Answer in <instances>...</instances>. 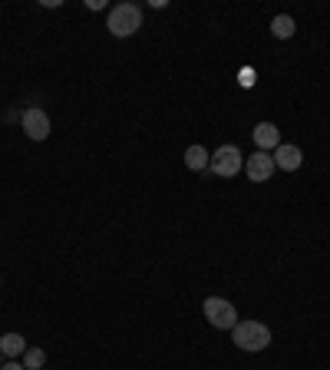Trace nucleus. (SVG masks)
I'll return each mask as SVG.
<instances>
[{
    "label": "nucleus",
    "mask_w": 330,
    "mask_h": 370,
    "mask_svg": "<svg viewBox=\"0 0 330 370\" xmlns=\"http://www.w3.org/2000/svg\"><path fill=\"white\" fill-rule=\"evenodd\" d=\"M231 341H235V347H241V351L257 354L271 344V328L261 324V321H238L231 328Z\"/></svg>",
    "instance_id": "nucleus-1"
},
{
    "label": "nucleus",
    "mask_w": 330,
    "mask_h": 370,
    "mask_svg": "<svg viewBox=\"0 0 330 370\" xmlns=\"http://www.w3.org/2000/svg\"><path fill=\"white\" fill-rule=\"evenodd\" d=\"M106 27H110L112 37H119V40L132 37V34H139V27H142V10H139L136 3H116L110 10Z\"/></svg>",
    "instance_id": "nucleus-2"
},
{
    "label": "nucleus",
    "mask_w": 330,
    "mask_h": 370,
    "mask_svg": "<svg viewBox=\"0 0 330 370\" xmlns=\"http://www.w3.org/2000/svg\"><path fill=\"white\" fill-rule=\"evenodd\" d=\"M202 311H205V317H208V324L218 328V331H231V328L238 324V308H235L228 297H205Z\"/></svg>",
    "instance_id": "nucleus-3"
},
{
    "label": "nucleus",
    "mask_w": 330,
    "mask_h": 370,
    "mask_svg": "<svg viewBox=\"0 0 330 370\" xmlns=\"http://www.w3.org/2000/svg\"><path fill=\"white\" fill-rule=\"evenodd\" d=\"M241 169H244V156L238 146H218V152L212 156V172L221 179H235Z\"/></svg>",
    "instance_id": "nucleus-4"
},
{
    "label": "nucleus",
    "mask_w": 330,
    "mask_h": 370,
    "mask_svg": "<svg viewBox=\"0 0 330 370\" xmlns=\"http://www.w3.org/2000/svg\"><path fill=\"white\" fill-rule=\"evenodd\" d=\"M20 126H23V132H27L34 143H43V139L50 136V116L40 110V106H30V110L20 112Z\"/></svg>",
    "instance_id": "nucleus-5"
},
{
    "label": "nucleus",
    "mask_w": 330,
    "mask_h": 370,
    "mask_svg": "<svg viewBox=\"0 0 330 370\" xmlns=\"http://www.w3.org/2000/svg\"><path fill=\"white\" fill-rule=\"evenodd\" d=\"M275 159H271V152H255V156H248L244 159V172H248V179L251 182H268L271 175H275Z\"/></svg>",
    "instance_id": "nucleus-6"
},
{
    "label": "nucleus",
    "mask_w": 330,
    "mask_h": 370,
    "mask_svg": "<svg viewBox=\"0 0 330 370\" xmlns=\"http://www.w3.org/2000/svg\"><path fill=\"white\" fill-rule=\"evenodd\" d=\"M251 139H255L257 152H271V149L281 146V132H277L275 123H257L255 132H251Z\"/></svg>",
    "instance_id": "nucleus-7"
},
{
    "label": "nucleus",
    "mask_w": 330,
    "mask_h": 370,
    "mask_svg": "<svg viewBox=\"0 0 330 370\" xmlns=\"http://www.w3.org/2000/svg\"><path fill=\"white\" fill-rule=\"evenodd\" d=\"M275 166L277 169H284V172H297L301 169V162H304V156H301V149L291 146V143H281V146L275 149Z\"/></svg>",
    "instance_id": "nucleus-8"
},
{
    "label": "nucleus",
    "mask_w": 330,
    "mask_h": 370,
    "mask_svg": "<svg viewBox=\"0 0 330 370\" xmlns=\"http://www.w3.org/2000/svg\"><path fill=\"white\" fill-rule=\"evenodd\" d=\"M185 166L192 172H202V169L212 166V156L205 152V146H188L185 149Z\"/></svg>",
    "instance_id": "nucleus-9"
},
{
    "label": "nucleus",
    "mask_w": 330,
    "mask_h": 370,
    "mask_svg": "<svg viewBox=\"0 0 330 370\" xmlns=\"http://www.w3.org/2000/svg\"><path fill=\"white\" fill-rule=\"evenodd\" d=\"M0 354L20 357V354H27V341H23L20 334H3V337H0Z\"/></svg>",
    "instance_id": "nucleus-10"
},
{
    "label": "nucleus",
    "mask_w": 330,
    "mask_h": 370,
    "mask_svg": "<svg viewBox=\"0 0 330 370\" xmlns=\"http://www.w3.org/2000/svg\"><path fill=\"white\" fill-rule=\"evenodd\" d=\"M294 30H297V23H294V17H288V14H277V17L271 20V34H275L277 40H291Z\"/></svg>",
    "instance_id": "nucleus-11"
},
{
    "label": "nucleus",
    "mask_w": 330,
    "mask_h": 370,
    "mask_svg": "<svg viewBox=\"0 0 330 370\" xmlns=\"http://www.w3.org/2000/svg\"><path fill=\"white\" fill-rule=\"evenodd\" d=\"M47 364V354L40 351V347H27V354H23V367L27 370H40Z\"/></svg>",
    "instance_id": "nucleus-12"
},
{
    "label": "nucleus",
    "mask_w": 330,
    "mask_h": 370,
    "mask_svg": "<svg viewBox=\"0 0 330 370\" xmlns=\"http://www.w3.org/2000/svg\"><path fill=\"white\" fill-rule=\"evenodd\" d=\"M238 83L244 86V90H251V86H255V70H251V66H248V70H241V73H238Z\"/></svg>",
    "instance_id": "nucleus-13"
},
{
    "label": "nucleus",
    "mask_w": 330,
    "mask_h": 370,
    "mask_svg": "<svg viewBox=\"0 0 330 370\" xmlns=\"http://www.w3.org/2000/svg\"><path fill=\"white\" fill-rule=\"evenodd\" d=\"M0 370H27V367H20V364H14V360H7V364H3Z\"/></svg>",
    "instance_id": "nucleus-14"
},
{
    "label": "nucleus",
    "mask_w": 330,
    "mask_h": 370,
    "mask_svg": "<svg viewBox=\"0 0 330 370\" xmlns=\"http://www.w3.org/2000/svg\"><path fill=\"white\" fill-rule=\"evenodd\" d=\"M0 357H3V354H0ZM0 367H3V364H0Z\"/></svg>",
    "instance_id": "nucleus-15"
}]
</instances>
